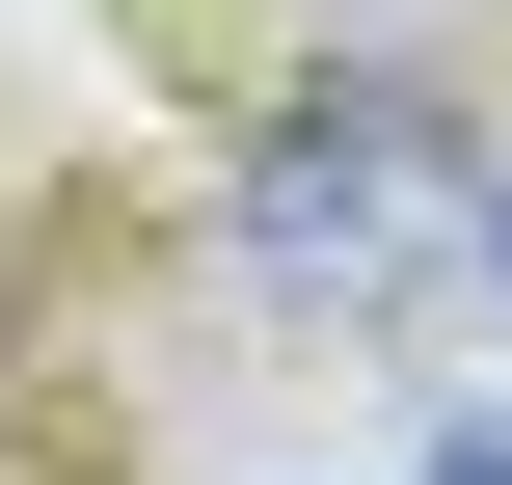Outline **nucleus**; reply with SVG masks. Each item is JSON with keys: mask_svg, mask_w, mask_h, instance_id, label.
Listing matches in <instances>:
<instances>
[{"mask_svg": "<svg viewBox=\"0 0 512 485\" xmlns=\"http://www.w3.org/2000/svg\"><path fill=\"white\" fill-rule=\"evenodd\" d=\"M405 135H432V108H297V162H270V243L378 270V243H405Z\"/></svg>", "mask_w": 512, "mask_h": 485, "instance_id": "f257e3e1", "label": "nucleus"}, {"mask_svg": "<svg viewBox=\"0 0 512 485\" xmlns=\"http://www.w3.org/2000/svg\"><path fill=\"white\" fill-rule=\"evenodd\" d=\"M486 243H512V216H486Z\"/></svg>", "mask_w": 512, "mask_h": 485, "instance_id": "f03ea898", "label": "nucleus"}]
</instances>
